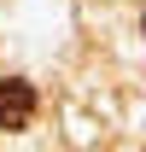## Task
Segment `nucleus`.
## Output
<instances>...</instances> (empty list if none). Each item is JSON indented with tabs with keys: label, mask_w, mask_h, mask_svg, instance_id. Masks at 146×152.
<instances>
[{
	"label": "nucleus",
	"mask_w": 146,
	"mask_h": 152,
	"mask_svg": "<svg viewBox=\"0 0 146 152\" xmlns=\"http://www.w3.org/2000/svg\"><path fill=\"white\" fill-rule=\"evenodd\" d=\"M29 117H35V88L23 76H6L0 82V129L18 134V129H29Z\"/></svg>",
	"instance_id": "f257e3e1"
}]
</instances>
